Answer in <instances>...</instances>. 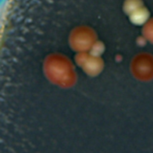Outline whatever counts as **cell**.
<instances>
[{"mask_svg": "<svg viewBox=\"0 0 153 153\" xmlns=\"http://www.w3.org/2000/svg\"><path fill=\"white\" fill-rule=\"evenodd\" d=\"M147 19H148V13L143 10H136L132 15L133 22L137 24H142L145 22Z\"/></svg>", "mask_w": 153, "mask_h": 153, "instance_id": "obj_1", "label": "cell"}]
</instances>
